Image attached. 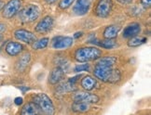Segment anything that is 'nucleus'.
I'll use <instances>...</instances> for the list:
<instances>
[{
    "mask_svg": "<svg viewBox=\"0 0 151 115\" xmlns=\"http://www.w3.org/2000/svg\"><path fill=\"white\" fill-rule=\"evenodd\" d=\"M94 76L106 83H117L121 78V73L119 70H115L111 66H104L96 64L94 71Z\"/></svg>",
    "mask_w": 151,
    "mask_h": 115,
    "instance_id": "nucleus-1",
    "label": "nucleus"
},
{
    "mask_svg": "<svg viewBox=\"0 0 151 115\" xmlns=\"http://www.w3.org/2000/svg\"><path fill=\"white\" fill-rule=\"evenodd\" d=\"M102 56V51L97 48L87 47L78 48L75 53V59L79 62H88L91 60H95L100 59Z\"/></svg>",
    "mask_w": 151,
    "mask_h": 115,
    "instance_id": "nucleus-2",
    "label": "nucleus"
},
{
    "mask_svg": "<svg viewBox=\"0 0 151 115\" xmlns=\"http://www.w3.org/2000/svg\"><path fill=\"white\" fill-rule=\"evenodd\" d=\"M37 105L38 109L44 114H53L54 113V106L51 99L46 94H37L34 97V100Z\"/></svg>",
    "mask_w": 151,
    "mask_h": 115,
    "instance_id": "nucleus-3",
    "label": "nucleus"
},
{
    "mask_svg": "<svg viewBox=\"0 0 151 115\" xmlns=\"http://www.w3.org/2000/svg\"><path fill=\"white\" fill-rule=\"evenodd\" d=\"M40 14V10L36 5H28L20 12V19L24 22L35 21Z\"/></svg>",
    "mask_w": 151,
    "mask_h": 115,
    "instance_id": "nucleus-4",
    "label": "nucleus"
},
{
    "mask_svg": "<svg viewBox=\"0 0 151 115\" xmlns=\"http://www.w3.org/2000/svg\"><path fill=\"white\" fill-rule=\"evenodd\" d=\"M113 8L112 0H99L96 5L94 12L100 18H106L111 13Z\"/></svg>",
    "mask_w": 151,
    "mask_h": 115,
    "instance_id": "nucleus-5",
    "label": "nucleus"
},
{
    "mask_svg": "<svg viewBox=\"0 0 151 115\" xmlns=\"http://www.w3.org/2000/svg\"><path fill=\"white\" fill-rule=\"evenodd\" d=\"M22 7L21 0H10L4 6L3 9V16L7 19H10L14 17L19 12Z\"/></svg>",
    "mask_w": 151,
    "mask_h": 115,
    "instance_id": "nucleus-6",
    "label": "nucleus"
},
{
    "mask_svg": "<svg viewBox=\"0 0 151 115\" xmlns=\"http://www.w3.org/2000/svg\"><path fill=\"white\" fill-rule=\"evenodd\" d=\"M14 36L17 40L22 42H24L26 44H32L33 42L36 41V35L24 29H19V30L15 31L14 33Z\"/></svg>",
    "mask_w": 151,
    "mask_h": 115,
    "instance_id": "nucleus-7",
    "label": "nucleus"
},
{
    "mask_svg": "<svg viewBox=\"0 0 151 115\" xmlns=\"http://www.w3.org/2000/svg\"><path fill=\"white\" fill-rule=\"evenodd\" d=\"M73 45V39L68 36H57L53 39L52 48L55 49H65Z\"/></svg>",
    "mask_w": 151,
    "mask_h": 115,
    "instance_id": "nucleus-8",
    "label": "nucleus"
},
{
    "mask_svg": "<svg viewBox=\"0 0 151 115\" xmlns=\"http://www.w3.org/2000/svg\"><path fill=\"white\" fill-rule=\"evenodd\" d=\"M91 0H78L77 4L74 6L73 11L75 14L78 16H82L88 13L91 8Z\"/></svg>",
    "mask_w": 151,
    "mask_h": 115,
    "instance_id": "nucleus-9",
    "label": "nucleus"
},
{
    "mask_svg": "<svg viewBox=\"0 0 151 115\" xmlns=\"http://www.w3.org/2000/svg\"><path fill=\"white\" fill-rule=\"evenodd\" d=\"M53 19L50 16H46L40 21L36 26V32L37 33H46L49 32L50 29L53 26Z\"/></svg>",
    "mask_w": 151,
    "mask_h": 115,
    "instance_id": "nucleus-10",
    "label": "nucleus"
},
{
    "mask_svg": "<svg viewBox=\"0 0 151 115\" xmlns=\"http://www.w3.org/2000/svg\"><path fill=\"white\" fill-rule=\"evenodd\" d=\"M74 100L88 103H97L99 101V97L94 94L88 93V92H79V93H77L74 96Z\"/></svg>",
    "mask_w": 151,
    "mask_h": 115,
    "instance_id": "nucleus-11",
    "label": "nucleus"
},
{
    "mask_svg": "<svg viewBox=\"0 0 151 115\" xmlns=\"http://www.w3.org/2000/svg\"><path fill=\"white\" fill-rule=\"evenodd\" d=\"M141 31V26L137 22H133L128 25L123 31V37L124 38H131L132 36L138 35Z\"/></svg>",
    "mask_w": 151,
    "mask_h": 115,
    "instance_id": "nucleus-12",
    "label": "nucleus"
},
{
    "mask_svg": "<svg viewBox=\"0 0 151 115\" xmlns=\"http://www.w3.org/2000/svg\"><path fill=\"white\" fill-rule=\"evenodd\" d=\"M65 77V72L61 67H56L51 71L49 76V82L51 84H56L60 81H62L63 78Z\"/></svg>",
    "mask_w": 151,
    "mask_h": 115,
    "instance_id": "nucleus-13",
    "label": "nucleus"
},
{
    "mask_svg": "<svg viewBox=\"0 0 151 115\" xmlns=\"http://www.w3.org/2000/svg\"><path fill=\"white\" fill-rule=\"evenodd\" d=\"M22 49H24V47L22 45H21L20 43L17 42H9L6 45V51L9 56H17L19 55Z\"/></svg>",
    "mask_w": 151,
    "mask_h": 115,
    "instance_id": "nucleus-14",
    "label": "nucleus"
},
{
    "mask_svg": "<svg viewBox=\"0 0 151 115\" xmlns=\"http://www.w3.org/2000/svg\"><path fill=\"white\" fill-rule=\"evenodd\" d=\"M40 112V110L38 109L37 105L35 102H29L26 105L24 106L22 109V115H34Z\"/></svg>",
    "mask_w": 151,
    "mask_h": 115,
    "instance_id": "nucleus-15",
    "label": "nucleus"
},
{
    "mask_svg": "<svg viewBox=\"0 0 151 115\" xmlns=\"http://www.w3.org/2000/svg\"><path fill=\"white\" fill-rule=\"evenodd\" d=\"M120 31V27L117 25H110L107 26L104 31V38H110L114 39L118 35L119 32Z\"/></svg>",
    "mask_w": 151,
    "mask_h": 115,
    "instance_id": "nucleus-16",
    "label": "nucleus"
},
{
    "mask_svg": "<svg viewBox=\"0 0 151 115\" xmlns=\"http://www.w3.org/2000/svg\"><path fill=\"white\" fill-rule=\"evenodd\" d=\"M90 103L83 101H75L72 105V110L76 112H86L90 111Z\"/></svg>",
    "mask_w": 151,
    "mask_h": 115,
    "instance_id": "nucleus-17",
    "label": "nucleus"
},
{
    "mask_svg": "<svg viewBox=\"0 0 151 115\" xmlns=\"http://www.w3.org/2000/svg\"><path fill=\"white\" fill-rule=\"evenodd\" d=\"M96 85V80L91 76H85L81 80V86L87 91L92 90Z\"/></svg>",
    "mask_w": 151,
    "mask_h": 115,
    "instance_id": "nucleus-18",
    "label": "nucleus"
},
{
    "mask_svg": "<svg viewBox=\"0 0 151 115\" xmlns=\"http://www.w3.org/2000/svg\"><path fill=\"white\" fill-rule=\"evenodd\" d=\"M147 41V37L135 35V36L131 37V39L129 40V42H128V45H129L130 48H137V47H139V45L145 44Z\"/></svg>",
    "mask_w": 151,
    "mask_h": 115,
    "instance_id": "nucleus-19",
    "label": "nucleus"
},
{
    "mask_svg": "<svg viewBox=\"0 0 151 115\" xmlns=\"http://www.w3.org/2000/svg\"><path fill=\"white\" fill-rule=\"evenodd\" d=\"M116 62H117V58L112 57V56H107V57H104V58H102V59H100L99 60L97 61L96 64L113 67L115 65Z\"/></svg>",
    "mask_w": 151,
    "mask_h": 115,
    "instance_id": "nucleus-20",
    "label": "nucleus"
},
{
    "mask_svg": "<svg viewBox=\"0 0 151 115\" xmlns=\"http://www.w3.org/2000/svg\"><path fill=\"white\" fill-rule=\"evenodd\" d=\"M96 44L104 48H106V49L113 48L116 47V45H117V43H116L114 39H110V38H106L104 40H103V41L96 42Z\"/></svg>",
    "mask_w": 151,
    "mask_h": 115,
    "instance_id": "nucleus-21",
    "label": "nucleus"
},
{
    "mask_svg": "<svg viewBox=\"0 0 151 115\" xmlns=\"http://www.w3.org/2000/svg\"><path fill=\"white\" fill-rule=\"evenodd\" d=\"M49 41H50V40H49L48 37H44V38L37 40V41L33 42L32 47H33L34 49H43L49 45Z\"/></svg>",
    "mask_w": 151,
    "mask_h": 115,
    "instance_id": "nucleus-22",
    "label": "nucleus"
},
{
    "mask_svg": "<svg viewBox=\"0 0 151 115\" xmlns=\"http://www.w3.org/2000/svg\"><path fill=\"white\" fill-rule=\"evenodd\" d=\"M29 60H30V54L29 53H26L25 55L22 56V58L20 60V62H19V65L24 69L26 67V65L28 64Z\"/></svg>",
    "mask_w": 151,
    "mask_h": 115,
    "instance_id": "nucleus-23",
    "label": "nucleus"
},
{
    "mask_svg": "<svg viewBox=\"0 0 151 115\" xmlns=\"http://www.w3.org/2000/svg\"><path fill=\"white\" fill-rule=\"evenodd\" d=\"M74 1L75 0H61V2L59 3V8L62 9H66L69 7H71Z\"/></svg>",
    "mask_w": 151,
    "mask_h": 115,
    "instance_id": "nucleus-24",
    "label": "nucleus"
},
{
    "mask_svg": "<svg viewBox=\"0 0 151 115\" xmlns=\"http://www.w3.org/2000/svg\"><path fill=\"white\" fill-rule=\"evenodd\" d=\"M89 69H90V65L89 64H80V65H78V66H76L75 69H74V71L75 72H84V71H89Z\"/></svg>",
    "mask_w": 151,
    "mask_h": 115,
    "instance_id": "nucleus-25",
    "label": "nucleus"
},
{
    "mask_svg": "<svg viewBox=\"0 0 151 115\" xmlns=\"http://www.w3.org/2000/svg\"><path fill=\"white\" fill-rule=\"evenodd\" d=\"M141 4L145 8H149L151 4V0H141Z\"/></svg>",
    "mask_w": 151,
    "mask_h": 115,
    "instance_id": "nucleus-26",
    "label": "nucleus"
},
{
    "mask_svg": "<svg viewBox=\"0 0 151 115\" xmlns=\"http://www.w3.org/2000/svg\"><path fill=\"white\" fill-rule=\"evenodd\" d=\"M117 1L122 5H129L132 2V0H117Z\"/></svg>",
    "mask_w": 151,
    "mask_h": 115,
    "instance_id": "nucleus-27",
    "label": "nucleus"
},
{
    "mask_svg": "<svg viewBox=\"0 0 151 115\" xmlns=\"http://www.w3.org/2000/svg\"><path fill=\"white\" fill-rule=\"evenodd\" d=\"M14 102H15V104H16V105L20 106V105L22 104V97H16L15 100H14Z\"/></svg>",
    "mask_w": 151,
    "mask_h": 115,
    "instance_id": "nucleus-28",
    "label": "nucleus"
},
{
    "mask_svg": "<svg viewBox=\"0 0 151 115\" xmlns=\"http://www.w3.org/2000/svg\"><path fill=\"white\" fill-rule=\"evenodd\" d=\"M5 30H6V25L3 23H0V33H3Z\"/></svg>",
    "mask_w": 151,
    "mask_h": 115,
    "instance_id": "nucleus-29",
    "label": "nucleus"
},
{
    "mask_svg": "<svg viewBox=\"0 0 151 115\" xmlns=\"http://www.w3.org/2000/svg\"><path fill=\"white\" fill-rule=\"evenodd\" d=\"M81 35H82V33H81V32H80V33H75V35H74V37H75V38H78V36L80 37Z\"/></svg>",
    "mask_w": 151,
    "mask_h": 115,
    "instance_id": "nucleus-30",
    "label": "nucleus"
},
{
    "mask_svg": "<svg viewBox=\"0 0 151 115\" xmlns=\"http://www.w3.org/2000/svg\"><path fill=\"white\" fill-rule=\"evenodd\" d=\"M57 1V0H46V2H47L48 4H53Z\"/></svg>",
    "mask_w": 151,
    "mask_h": 115,
    "instance_id": "nucleus-31",
    "label": "nucleus"
},
{
    "mask_svg": "<svg viewBox=\"0 0 151 115\" xmlns=\"http://www.w3.org/2000/svg\"><path fill=\"white\" fill-rule=\"evenodd\" d=\"M3 7H4V3L1 1V0H0V10L3 9Z\"/></svg>",
    "mask_w": 151,
    "mask_h": 115,
    "instance_id": "nucleus-32",
    "label": "nucleus"
},
{
    "mask_svg": "<svg viewBox=\"0 0 151 115\" xmlns=\"http://www.w3.org/2000/svg\"><path fill=\"white\" fill-rule=\"evenodd\" d=\"M1 40H2V35L0 34V41H1Z\"/></svg>",
    "mask_w": 151,
    "mask_h": 115,
    "instance_id": "nucleus-33",
    "label": "nucleus"
}]
</instances>
